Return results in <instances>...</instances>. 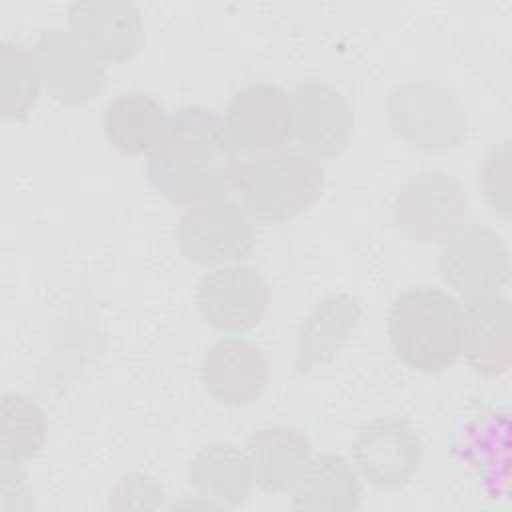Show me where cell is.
<instances>
[{
    "label": "cell",
    "mask_w": 512,
    "mask_h": 512,
    "mask_svg": "<svg viewBox=\"0 0 512 512\" xmlns=\"http://www.w3.org/2000/svg\"><path fill=\"white\" fill-rule=\"evenodd\" d=\"M238 152L224 120L206 106H182L146 162L154 190L172 204H196L218 196L234 180Z\"/></svg>",
    "instance_id": "1"
},
{
    "label": "cell",
    "mask_w": 512,
    "mask_h": 512,
    "mask_svg": "<svg viewBox=\"0 0 512 512\" xmlns=\"http://www.w3.org/2000/svg\"><path fill=\"white\" fill-rule=\"evenodd\" d=\"M388 334L408 368L442 372L462 354V304L436 288L406 290L390 304Z\"/></svg>",
    "instance_id": "2"
},
{
    "label": "cell",
    "mask_w": 512,
    "mask_h": 512,
    "mask_svg": "<svg viewBox=\"0 0 512 512\" xmlns=\"http://www.w3.org/2000/svg\"><path fill=\"white\" fill-rule=\"evenodd\" d=\"M246 212L264 224H284L324 194L320 162L302 150H276L238 166L232 180Z\"/></svg>",
    "instance_id": "3"
},
{
    "label": "cell",
    "mask_w": 512,
    "mask_h": 512,
    "mask_svg": "<svg viewBox=\"0 0 512 512\" xmlns=\"http://www.w3.org/2000/svg\"><path fill=\"white\" fill-rule=\"evenodd\" d=\"M392 132L410 148L440 154L456 148L466 134V112L458 98L438 82L408 80L386 100Z\"/></svg>",
    "instance_id": "4"
},
{
    "label": "cell",
    "mask_w": 512,
    "mask_h": 512,
    "mask_svg": "<svg viewBox=\"0 0 512 512\" xmlns=\"http://www.w3.org/2000/svg\"><path fill=\"white\" fill-rule=\"evenodd\" d=\"M176 240L190 262L218 266L246 258L256 246V228L244 206L218 194L180 216Z\"/></svg>",
    "instance_id": "5"
},
{
    "label": "cell",
    "mask_w": 512,
    "mask_h": 512,
    "mask_svg": "<svg viewBox=\"0 0 512 512\" xmlns=\"http://www.w3.org/2000/svg\"><path fill=\"white\" fill-rule=\"evenodd\" d=\"M468 196L462 184L442 172L424 170L402 184L394 198V222L400 232L420 244L446 242L462 228Z\"/></svg>",
    "instance_id": "6"
},
{
    "label": "cell",
    "mask_w": 512,
    "mask_h": 512,
    "mask_svg": "<svg viewBox=\"0 0 512 512\" xmlns=\"http://www.w3.org/2000/svg\"><path fill=\"white\" fill-rule=\"evenodd\" d=\"M438 272L462 298L498 294L510 278L508 248L488 226L458 228L440 250Z\"/></svg>",
    "instance_id": "7"
},
{
    "label": "cell",
    "mask_w": 512,
    "mask_h": 512,
    "mask_svg": "<svg viewBox=\"0 0 512 512\" xmlns=\"http://www.w3.org/2000/svg\"><path fill=\"white\" fill-rule=\"evenodd\" d=\"M352 460L370 486L396 490L418 474L424 460V444L408 422L378 416L356 432Z\"/></svg>",
    "instance_id": "8"
},
{
    "label": "cell",
    "mask_w": 512,
    "mask_h": 512,
    "mask_svg": "<svg viewBox=\"0 0 512 512\" xmlns=\"http://www.w3.org/2000/svg\"><path fill=\"white\" fill-rule=\"evenodd\" d=\"M34 56L48 96L60 104H86L104 88V60L72 30L60 26L44 30L36 42Z\"/></svg>",
    "instance_id": "9"
},
{
    "label": "cell",
    "mask_w": 512,
    "mask_h": 512,
    "mask_svg": "<svg viewBox=\"0 0 512 512\" xmlns=\"http://www.w3.org/2000/svg\"><path fill=\"white\" fill-rule=\"evenodd\" d=\"M292 138L320 160L342 154L352 138L354 112L346 96L324 80H304L290 94Z\"/></svg>",
    "instance_id": "10"
},
{
    "label": "cell",
    "mask_w": 512,
    "mask_h": 512,
    "mask_svg": "<svg viewBox=\"0 0 512 512\" xmlns=\"http://www.w3.org/2000/svg\"><path fill=\"white\" fill-rule=\"evenodd\" d=\"M270 304V288L262 274L244 264H224L202 276L196 308L220 332H248L260 324Z\"/></svg>",
    "instance_id": "11"
},
{
    "label": "cell",
    "mask_w": 512,
    "mask_h": 512,
    "mask_svg": "<svg viewBox=\"0 0 512 512\" xmlns=\"http://www.w3.org/2000/svg\"><path fill=\"white\" fill-rule=\"evenodd\" d=\"M224 124L236 152H276L292 140L290 96L276 84H248L234 92Z\"/></svg>",
    "instance_id": "12"
},
{
    "label": "cell",
    "mask_w": 512,
    "mask_h": 512,
    "mask_svg": "<svg viewBox=\"0 0 512 512\" xmlns=\"http://www.w3.org/2000/svg\"><path fill=\"white\" fill-rule=\"evenodd\" d=\"M72 32L84 40L104 62H126L146 44L138 6L126 0H84L68 8Z\"/></svg>",
    "instance_id": "13"
},
{
    "label": "cell",
    "mask_w": 512,
    "mask_h": 512,
    "mask_svg": "<svg viewBox=\"0 0 512 512\" xmlns=\"http://www.w3.org/2000/svg\"><path fill=\"white\" fill-rule=\"evenodd\" d=\"M200 378L208 396L218 404L248 406L262 396L268 384V360L248 340L222 338L206 350Z\"/></svg>",
    "instance_id": "14"
},
{
    "label": "cell",
    "mask_w": 512,
    "mask_h": 512,
    "mask_svg": "<svg viewBox=\"0 0 512 512\" xmlns=\"http://www.w3.org/2000/svg\"><path fill=\"white\" fill-rule=\"evenodd\" d=\"M460 304L464 314L462 352L470 368L484 378L506 374L512 364V312L508 298L488 294L462 298Z\"/></svg>",
    "instance_id": "15"
},
{
    "label": "cell",
    "mask_w": 512,
    "mask_h": 512,
    "mask_svg": "<svg viewBox=\"0 0 512 512\" xmlns=\"http://www.w3.org/2000/svg\"><path fill=\"white\" fill-rule=\"evenodd\" d=\"M244 452L254 484L266 494L290 492L312 458L308 436L286 424L264 426L246 438Z\"/></svg>",
    "instance_id": "16"
},
{
    "label": "cell",
    "mask_w": 512,
    "mask_h": 512,
    "mask_svg": "<svg viewBox=\"0 0 512 512\" xmlns=\"http://www.w3.org/2000/svg\"><path fill=\"white\" fill-rule=\"evenodd\" d=\"M360 314V300L352 294H336L322 300L298 328L296 372L308 374L330 364L348 342Z\"/></svg>",
    "instance_id": "17"
},
{
    "label": "cell",
    "mask_w": 512,
    "mask_h": 512,
    "mask_svg": "<svg viewBox=\"0 0 512 512\" xmlns=\"http://www.w3.org/2000/svg\"><path fill=\"white\" fill-rule=\"evenodd\" d=\"M362 484L354 466L338 454L310 458L296 486L290 490V506L306 512L358 510Z\"/></svg>",
    "instance_id": "18"
},
{
    "label": "cell",
    "mask_w": 512,
    "mask_h": 512,
    "mask_svg": "<svg viewBox=\"0 0 512 512\" xmlns=\"http://www.w3.org/2000/svg\"><path fill=\"white\" fill-rule=\"evenodd\" d=\"M188 482L202 498L228 508L244 504L254 484L246 452L224 440L206 444L190 460Z\"/></svg>",
    "instance_id": "19"
},
{
    "label": "cell",
    "mask_w": 512,
    "mask_h": 512,
    "mask_svg": "<svg viewBox=\"0 0 512 512\" xmlns=\"http://www.w3.org/2000/svg\"><path fill=\"white\" fill-rule=\"evenodd\" d=\"M168 126L164 106L144 92H126L106 106L104 128L110 144L128 156L152 152Z\"/></svg>",
    "instance_id": "20"
},
{
    "label": "cell",
    "mask_w": 512,
    "mask_h": 512,
    "mask_svg": "<svg viewBox=\"0 0 512 512\" xmlns=\"http://www.w3.org/2000/svg\"><path fill=\"white\" fill-rule=\"evenodd\" d=\"M40 66L36 56L16 42L0 46V116L26 118L40 96Z\"/></svg>",
    "instance_id": "21"
},
{
    "label": "cell",
    "mask_w": 512,
    "mask_h": 512,
    "mask_svg": "<svg viewBox=\"0 0 512 512\" xmlns=\"http://www.w3.org/2000/svg\"><path fill=\"white\" fill-rule=\"evenodd\" d=\"M2 462L20 464L34 458L46 442L48 424L42 408L24 394L2 396Z\"/></svg>",
    "instance_id": "22"
}]
</instances>
